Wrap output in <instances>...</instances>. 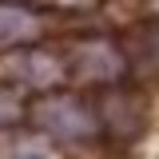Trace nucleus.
<instances>
[{
	"mask_svg": "<svg viewBox=\"0 0 159 159\" xmlns=\"http://www.w3.org/2000/svg\"><path fill=\"white\" fill-rule=\"evenodd\" d=\"M36 123L40 131H48L56 139H88L96 131V116L80 99H44L36 107Z\"/></svg>",
	"mask_w": 159,
	"mask_h": 159,
	"instance_id": "obj_1",
	"label": "nucleus"
},
{
	"mask_svg": "<svg viewBox=\"0 0 159 159\" xmlns=\"http://www.w3.org/2000/svg\"><path fill=\"white\" fill-rule=\"evenodd\" d=\"M0 159H52V151L32 135H8L0 147Z\"/></svg>",
	"mask_w": 159,
	"mask_h": 159,
	"instance_id": "obj_2",
	"label": "nucleus"
},
{
	"mask_svg": "<svg viewBox=\"0 0 159 159\" xmlns=\"http://www.w3.org/2000/svg\"><path fill=\"white\" fill-rule=\"evenodd\" d=\"M12 119H16V103H12V96L0 92V123H12Z\"/></svg>",
	"mask_w": 159,
	"mask_h": 159,
	"instance_id": "obj_3",
	"label": "nucleus"
}]
</instances>
